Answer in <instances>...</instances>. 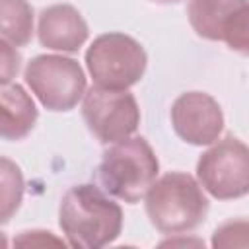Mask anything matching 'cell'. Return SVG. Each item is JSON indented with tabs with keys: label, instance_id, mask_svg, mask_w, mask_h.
Listing matches in <instances>:
<instances>
[{
	"label": "cell",
	"instance_id": "6da1fadb",
	"mask_svg": "<svg viewBox=\"0 0 249 249\" xmlns=\"http://www.w3.org/2000/svg\"><path fill=\"white\" fill-rule=\"evenodd\" d=\"M95 185L68 189L58 206V226L72 247L99 249L113 243L123 230V210Z\"/></svg>",
	"mask_w": 249,
	"mask_h": 249
},
{
	"label": "cell",
	"instance_id": "7a4b0ae2",
	"mask_svg": "<svg viewBox=\"0 0 249 249\" xmlns=\"http://www.w3.org/2000/svg\"><path fill=\"white\" fill-rule=\"evenodd\" d=\"M146 214L158 231L185 235L206 220L208 198L195 177L183 171H171L148 189Z\"/></svg>",
	"mask_w": 249,
	"mask_h": 249
},
{
	"label": "cell",
	"instance_id": "3957f363",
	"mask_svg": "<svg viewBox=\"0 0 249 249\" xmlns=\"http://www.w3.org/2000/svg\"><path fill=\"white\" fill-rule=\"evenodd\" d=\"M160 161L142 136H128L115 142L97 165V177L111 196L136 204L156 181Z\"/></svg>",
	"mask_w": 249,
	"mask_h": 249
},
{
	"label": "cell",
	"instance_id": "277c9868",
	"mask_svg": "<svg viewBox=\"0 0 249 249\" xmlns=\"http://www.w3.org/2000/svg\"><path fill=\"white\" fill-rule=\"evenodd\" d=\"M148 56L144 47L130 35L111 31L93 39L86 51V66L95 86L128 89L146 72Z\"/></svg>",
	"mask_w": 249,
	"mask_h": 249
},
{
	"label": "cell",
	"instance_id": "5b68a950",
	"mask_svg": "<svg viewBox=\"0 0 249 249\" xmlns=\"http://www.w3.org/2000/svg\"><path fill=\"white\" fill-rule=\"evenodd\" d=\"M25 84L49 111H70L86 95V74L78 60L39 54L25 66Z\"/></svg>",
	"mask_w": 249,
	"mask_h": 249
},
{
	"label": "cell",
	"instance_id": "8992f818",
	"mask_svg": "<svg viewBox=\"0 0 249 249\" xmlns=\"http://www.w3.org/2000/svg\"><path fill=\"white\" fill-rule=\"evenodd\" d=\"M196 179L218 200L249 195V146L235 136L216 140L198 158Z\"/></svg>",
	"mask_w": 249,
	"mask_h": 249
},
{
	"label": "cell",
	"instance_id": "52a82bcc",
	"mask_svg": "<svg viewBox=\"0 0 249 249\" xmlns=\"http://www.w3.org/2000/svg\"><path fill=\"white\" fill-rule=\"evenodd\" d=\"M82 115L89 132L101 144H115L132 136L140 124L136 97L126 89L93 86L86 91Z\"/></svg>",
	"mask_w": 249,
	"mask_h": 249
},
{
	"label": "cell",
	"instance_id": "ba28073f",
	"mask_svg": "<svg viewBox=\"0 0 249 249\" xmlns=\"http://www.w3.org/2000/svg\"><path fill=\"white\" fill-rule=\"evenodd\" d=\"M175 134L193 146H208L224 130V113L220 103L204 91L181 93L169 111Z\"/></svg>",
	"mask_w": 249,
	"mask_h": 249
},
{
	"label": "cell",
	"instance_id": "9c48e42d",
	"mask_svg": "<svg viewBox=\"0 0 249 249\" xmlns=\"http://www.w3.org/2000/svg\"><path fill=\"white\" fill-rule=\"evenodd\" d=\"M89 29L82 14L70 4H53L39 16V43L51 51L76 53L88 39Z\"/></svg>",
	"mask_w": 249,
	"mask_h": 249
},
{
	"label": "cell",
	"instance_id": "30bf717a",
	"mask_svg": "<svg viewBox=\"0 0 249 249\" xmlns=\"http://www.w3.org/2000/svg\"><path fill=\"white\" fill-rule=\"evenodd\" d=\"M0 99H2V121H0L2 138L8 142L25 138L33 130L39 117L33 99L18 84L4 86Z\"/></svg>",
	"mask_w": 249,
	"mask_h": 249
},
{
	"label": "cell",
	"instance_id": "8fae6325",
	"mask_svg": "<svg viewBox=\"0 0 249 249\" xmlns=\"http://www.w3.org/2000/svg\"><path fill=\"white\" fill-rule=\"evenodd\" d=\"M249 0H189L187 16L195 33L208 41H222L230 16Z\"/></svg>",
	"mask_w": 249,
	"mask_h": 249
},
{
	"label": "cell",
	"instance_id": "7c38bea8",
	"mask_svg": "<svg viewBox=\"0 0 249 249\" xmlns=\"http://www.w3.org/2000/svg\"><path fill=\"white\" fill-rule=\"evenodd\" d=\"M2 41L12 47H25L33 37V8L27 0H0Z\"/></svg>",
	"mask_w": 249,
	"mask_h": 249
},
{
	"label": "cell",
	"instance_id": "4fadbf2b",
	"mask_svg": "<svg viewBox=\"0 0 249 249\" xmlns=\"http://www.w3.org/2000/svg\"><path fill=\"white\" fill-rule=\"evenodd\" d=\"M0 202H2V214L0 220L6 224L14 212L19 208L21 198H23V175L19 167L8 160L2 158V169H0Z\"/></svg>",
	"mask_w": 249,
	"mask_h": 249
},
{
	"label": "cell",
	"instance_id": "5bb4252c",
	"mask_svg": "<svg viewBox=\"0 0 249 249\" xmlns=\"http://www.w3.org/2000/svg\"><path fill=\"white\" fill-rule=\"evenodd\" d=\"M222 41L235 53L249 54V2L239 6L222 31Z\"/></svg>",
	"mask_w": 249,
	"mask_h": 249
},
{
	"label": "cell",
	"instance_id": "9a60e30c",
	"mask_svg": "<svg viewBox=\"0 0 249 249\" xmlns=\"http://www.w3.org/2000/svg\"><path fill=\"white\" fill-rule=\"evenodd\" d=\"M210 245L216 249L249 247V220L233 218V220L220 224L212 233Z\"/></svg>",
	"mask_w": 249,
	"mask_h": 249
},
{
	"label": "cell",
	"instance_id": "2e32d148",
	"mask_svg": "<svg viewBox=\"0 0 249 249\" xmlns=\"http://www.w3.org/2000/svg\"><path fill=\"white\" fill-rule=\"evenodd\" d=\"M0 47H2V64H0L2 78H0V82H2V86H8V84L16 78L18 70H19L21 56H19V53L16 51V47H12V45L6 43V41H0Z\"/></svg>",
	"mask_w": 249,
	"mask_h": 249
},
{
	"label": "cell",
	"instance_id": "e0dca14e",
	"mask_svg": "<svg viewBox=\"0 0 249 249\" xmlns=\"http://www.w3.org/2000/svg\"><path fill=\"white\" fill-rule=\"evenodd\" d=\"M16 243L18 245H47V243L62 245L64 241L54 237L51 231H45V230H27L16 237Z\"/></svg>",
	"mask_w": 249,
	"mask_h": 249
},
{
	"label": "cell",
	"instance_id": "ac0fdd59",
	"mask_svg": "<svg viewBox=\"0 0 249 249\" xmlns=\"http://www.w3.org/2000/svg\"><path fill=\"white\" fill-rule=\"evenodd\" d=\"M204 245L202 241L198 239H167V241H161V247H167V245Z\"/></svg>",
	"mask_w": 249,
	"mask_h": 249
},
{
	"label": "cell",
	"instance_id": "d6986e66",
	"mask_svg": "<svg viewBox=\"0 0 249 249\" xmlns=\"http://www.w3.org/2000/svg\"><path fill=\"white\" fill-rule=\"evenodd\" d=\"M154 2H160V4H173V2H179V0H154Z\"/></svg>",
	"mask_w": 249,
	"mask_h": 249
}]
</instances>
